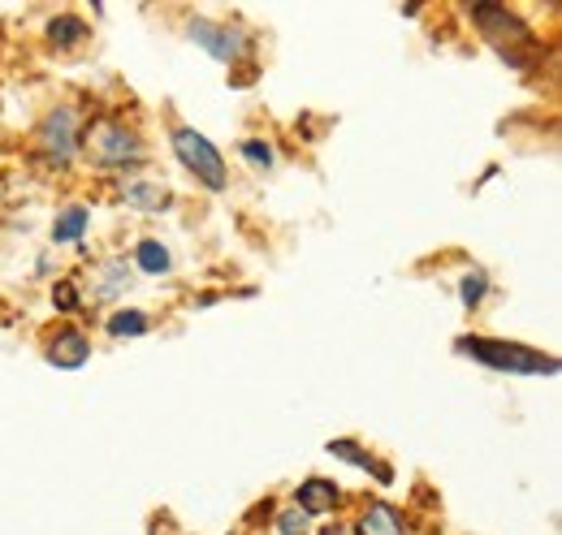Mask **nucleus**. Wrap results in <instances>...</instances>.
I'll return each instance as SVG.
<instances>
[{
    "label": "nucleus",
    "mask_w": 562,
    "mask_h": 535,
    "mask_svg": "<svg viewBox=\"0 0 562 535\" xmlns=\"http://www.w3.org/2000/svg\"><path fill=\"white\" fill-rule=\"evenodd\" d=\"M78 151H87L91 164L100 169H131V164H143L147 147L135 130H126L117 117H95L78 130Z\"/></svg>",
    "instance_id": "obj_1"
},
{
    "label": "nucleus",
    "mask_w": 562,
    "mask_h": 535,
    "mask_svg": "<svg viewBox=\"0 0 562 535\" xmlns=\"http://www.w3.org/2000/svg\"><path fill=\"white\" fill-rule=\"evenodd\" d=\"M472 22L485 31V39H490L493 48H497V57L506 61V66L515 69H528L532 66V31L515 18V13H506L502 4H476L472 9Z\"/></svg>",
    "instance_id": "obj_2"
},
{
    "label": "nucleus",
    "mask_w": 562,
    "mask_h": 535,
    "mask_svg": "<svg viewBox=\"0 0 562 535\" xmlns=\"http://www.w3.org/2000/svg\"><path fill=\"white\" fill-rule=\"evenodd\" d=\"M459 354L481 358L485 367L497 372H519V376H541V372H559V358L537 354L519 341H490V337H459Z\"/></svg>",
    "instance_id": "obj_3"
},
{
    "label": "nucleus",
    "mask_w": 562,
    "mask_h": 535,
    "mask_svg": "<svg viewBox=\"0 0 562 535\" xmlns=\"http://www.w3.org/2000/svg\"><path fill=\"white\" fill-rule=\"evenodd\" d=\"M173 151H178V160L209 186V191H225L229 186V178H225V160H221V151L212 147L209 138L200 130H191V126H178L173 130Z\"/></svg>",
    "instance_id": "obj_4"
},
{
    "label": "nucleus",
    "mask_w": 562,
    "mask_h": 535,
    "mask_svg": "<svg viewBox=\"0 0 562 535\" xmlns=\"http://www.w3.org/2000/svg\"><path fill=\"white\" fill-rule=\"evenodd\" d=\"M40 151L53 160V164H70L74 151H78V113L74 109H53L44 122H40Z\"/></svg>",
    "instance_id": "obj_5"
},
{
    "label": "nucleus",
    "mask_w": 562,
    "mask_h": 535,
    "mask_svg": "<svg viewBox=\"0 0 562 535\" xmlns=\"http://www.w3.org/2000/svg\"><path fill=\"white\" fill-rule=\"evenodd\" d=\"M191 39L204 48V53H212L216 61H238L243 53H247V35L238 31V26H225V22H209V18H195L191 22Z\"/></svg>",
    "instance_id": "obj_6"
},
{
    "label": "nucleus",
    "mask_w": 562,
    "mask_h": 535,
    "mask_svg": "<svg viewBox=\"0 0 562 535\" xmlns=\"http://www.w3.org/2000/svg\"><path fill=\"white\" fill-rule=\"evenodd\" d=\"M131 285H135V276H131V264H126L122 255L100 260V264L91 268V298H95V303H109V298L126 294Z\"/></svg>",
    "instance_id": "obj_7"
},
{
    "label": "nucleus",
    "mask_w": 562,
    "mask_h": 535,
    "mask_svg": "<svg viewBox=\"0 0 562 535\" xmlns=\"http://www.w3.org/2000/svg\"><path fill=\"white\" fill-rule=\"evenodd\" d=\"M351 535H407V523H403V514L394 505L368 501L363 514H359V523L351 527Z\"/></svg>",
    "instance_id": "obj_8"
},
{
    "label": "nucleus",
    "mask_w": 562,
    "mask_h": 535,
    "mask_svg": "<svg viewBox=\"0 0 562 535\" xmlns=\"http://www.w3.org/2000/svg\"><path fill=\"white\" fill-rule=\"evenodd\" d=\"M87 358H91V341L78 329H66V333H57L48 341V363L61 367V372H78Z\"/></svg>",
    "instance_id": "obj_9"
},
{
    "label": "nucleus",
    "mask_w": 562,
    "mask_h": 535,
    "mask_svg": "<svg viewBox=\"0 0 562 535\" xmlns=\"http://www.w3.org/2000/svg\"><path fill=\"white\" fill-rule=\"evenodd\" d=\"M334 505H338V488H334L329 479H307V483H299V492H294V510H303L307 519L334 514Z\"/></svg>",
    "instance_id": "obj_10"
},
{
    "label": "nucleus",
    "mask_w": 562,
    "mask_h": 535,
    "mask_svg": "<svg viewBox=\"0 0 562 535\" xmlns=\"http://www.w3.org/2000/svg\"><path fill=\"white\" fill-rule=\"evenodd\" d=\"M122 203L126 207H135V212H165L169 207V186H160V182H143V178H135V182H126L122 186Z\"/></svg>",
    "instance_id": "obj_11"
},
{
    "label": "nucleus",
    "mask_w": 562,
    "mask_h": 535,
    "mask_svg": "<svg viewBox=\"0 0 562 535\" xmlns=\"http://www.w3.org/2000/svg\"><path fill=\"white\" fill-rule=\"evenodd\" d=\"M135 264H139L147 276H165V272L173 268V255H169V247H165V242H156V238H143L139 251H135Z\"/></svg>",
    "instance_id": "obj_12"
},
{
    "label": "nucleus",
    "mask_w": 562,
    "mask_h": 535,
    "mask_svg": "<svg viewBox=\"0 0 562 535\" xmlns=\"http://www.w3.org/2000/svg\"><path fill=\"white\" fill-rule=\"evenodd\" d=\"M48 39H53L57 48H74V44L87 39V26H82L78 18H70V13H61V18L48 22Z\"/></svg>",
    "instance_id": "obj_13"
},
{
    "label": "nucleus",
    "mask_w": 562,
    "mask_h": 535,
    "mask_svg": "<svg viewBox=\"0 0 562 535\" xmlns=\"http://www.w3.org/2000/svg\"><path fill=\"white\" fill-rule=\"evenodd\" d=\"M87 234V212L82 207H66L53 225V242H78Z\"/></svg>",
    "instance_id": "obj_14"
},
{
    "label": "nucleus",
    "mask_w": 562,
    "mask_h": 535,
    "mask_svg": "<svg viewBox=\"0 0 562 535\" xmlns=\"http://www.w3.org/2000/svg\"><path fill=\"white\" fill-rule=\"evenodd\" d=\"M485 289H490V276H485L481 268H472V272H463V281H459V298H463V307H481V298H485Z\"/></svg>",
    "instance_id": "obj_15"
},
{
    "label": "nucleus",
    "mask_w": 562,
    "mask_h": 535,
    "mask_svg": "<svg viewBox=\"0 0 562 535\" xmlns=\"http://www.w3.org/2000/svg\"><path fill=\"white\" fill-rule=\"evenodd\" d=\"M109 333H113V337H143V333H147V316L126 307V311L109 316Z\"/></svg>",
    "instance_id": "obj_16"
},
{
    "label": "nucleus",
    "mask_w": 562,
    "mask_h": 535,
    "mask_svg": "<svg viewBox=\"0 0 562 535\" xmlns=\"http://www.w3.org/2000/svg\"><path fill=\"white\" fill-rule=\"evenodd\" d=\"M312 532V519L303 510H281L273 519V535H307Z\"/></svg>",
    "instance_id": "obj_17"
},
{
    "label": "nucleus",
    "mask_w": 562,
    "mask_h": 535,
    "mask_svg": "<svg viewBox=\"0 0 562 535\" xmlns=\"http://www.w3.org/2000/svg\"><path fill=\"white\" fill-rule=\"evenodd\" d=\"M329 454H334V458H342V463H351V467L376 470V463H372L355 441H329Z\"/></svg>",
    "instance_id": "obj_18"
},
{
    "label": "nucleus",
    "mask_w": 562,
    "mask_h": 535,
    "mask_svg": "<svg viewBox=\"0 0 562 535\" xmlns=\"http://www.w3.org/2000/svg\"><path fill=\"white\" fill-rule=\"evenodd\" d=\"M238 151H243V160H247L251 169H260V173H265V169H273V147H269V143H256V138H247Z\"/></svg>",
    "instance_id": "obj_19"
},
{
    "label": "nucleus",
    "mask_w": 562,
    "mask_h": 535,
    "mask_svg": "<svg viewBox=\"0 0 562 535\" xmlns=\"http://www.w3.org/2000/svg\"><path fill=\"white\" fill-rule=\"evenodd\" d=\"M53 303H57V311H66V316H70V311L82 307V294H78V285H74V281H57V285H53Z\"/></svg>",
    "instance_id": "obj_20"
},
{
    "label": "nucleus",
    "mask_w": 562,
    "mask_h": 535,
    "mask_svg": "<svg viewBox=\"0 0 562 535\" xmlns=\"http://www.w3.org/2000/svg\"><path fill=\"white\" fill-rule=\"evenodd\" d=\"M321 535H351V527H342V523H329V527H325Z\"/></svg>",
    "instance_id": "obj_21"
}]
</instances>
